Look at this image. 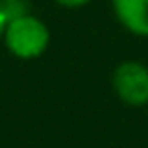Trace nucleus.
<instances>
[{"instance_id":"f257e3e1","label":"nucleus","mask_w":148,"mask_h":148,"mask_svg":"<svg viewBox=\"0 0 148 148\" xmlns=\"http://www.w3.org/2000/svg\"><path fill=\"white\" fill-rule=\"evenodd\" d=\"M2 45L21 61H35L43 57L51 45V29L37 14L29 12L6 23Z\"/></svg>"},{"instance_id":"f03ea898","label":"nucleus","mask_w":148,"mask_h":148,"mask_svg":"<svg viewBox=\"0 0 148 148\" xmlns=\"http://www.w3.org/2000/svg\"><path fill=\"white\" fill-rule=\"evenodd\" d=\"M112 87L118 99L130 108L148 106V65L142 61H122L112 73Z\"/></svg>"},{"instance_id":"7ed1b4c3","label":"nucleus","mask_w":148,"mask_h":148,"mask_svg":"<svg viewBox=\"0 0 148 148\" xmlns=\"http://www.w3.org/2000/svg\"><path fill=\"white\" fill-rule=\"evenodd\" d=\"M118 25L134 37H148V0H110Z\"/></svg>"},{"instance_id":"20e7f679","label":"nucleus","mask_w":148,"mask_h":148,"mask_svg":"<svg viewBox=\"0 0 148 148\" xmlns=\"http://www.w3.org/2000/svg\"><path fill=\"white\" fill-rule=\"evenodd\" d=\"M0 12L4 14V18L8 23L12 18L29 14L31 12V4H29V0H0Z\"/></svg>"},{"instance_id":"39448f33","label":"nucleus","mask_w":148,"mask_h":148,"mask_svg":"<svg viewBox=\"0 0 148 148\" xmlns=\"http://www.w3.org/2000/svg\"><path fill=\"white\" fill-rule=\"evenodd\" d=\"M91 2V0H55V4L61 6V8H67V10H77V8H83Z\"/></svg>"},{"instance_id":"423d86ee","label":"nucleus","mask_w":148,"mask_h":148,"mask_svg":"<svg viewBox=\"0 0 148 148\" xmlns=\"http://www.w3.org/2000/svg\"><path fill=\"white\" fill-rule=\"evenodd\" d=\"M4 29H6V18L0 12V43H2V37H4Z\"/></svg>"}]
</instances>
